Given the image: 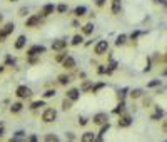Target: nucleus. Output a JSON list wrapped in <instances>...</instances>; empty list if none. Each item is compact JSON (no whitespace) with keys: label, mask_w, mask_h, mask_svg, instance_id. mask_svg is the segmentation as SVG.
<instances>
[{"label":"nucleus","mask_w":167,"mask_h":142,"mask_svg":"<svg viewBox=\"0 0 167 142\" xmlns=\"http://www.w3.org/2000/svg\"><path fill=\"white\" fill-rule=\"evenodd\" d=\"M57 119V110L52 107H47L44 112H42V121L45 122V124H50V122H54Z\"/></svg>","instance_id":"nucleus-1"},{"label":"nucleus","mask_w":167,"mask_h":142,"mask_svg":"<svg viewBox=\"0 0 167 142\" xmlns=\"http://www.w3.org/2000/svg\"><path fill=\"white\" fill-rule=\"evenodd\" d=\"M13 29H15V24H13V22H7L4 27H0V42H5V38L13 32Z\"/></svg>","instance_id":"nucleus-2"},{"label":"nucleus","mask_w":167,"mask_h":142,"mask_svg":"<svg viewBox=\"0 0 167 142\" xmlns=\"http://www.w3.org/2000/svg\"><path fill=\"white\" fill-rule=\"evenodd\" d=\"M15 95L18 99H29V97H32V89H29L27 85H18L15 90Z\"/></svg>","instance_id":"nucleus-3"},{"label":"nucleus","mask_w":167,"mask_h":142,"mask_svg":"<svg viewBox=\"0 0 167 142\" xmlns=\"http://www.w3.org/2000/svg\"><path fill=\"white\" fill-rule=\"evenodd\" d=\"M107 50H109V42L107 40H99L95 44V47H94L95 55H104V54H107Z\"/></svg>","instance_id":"nucleus-4"},{"label":"nucleus","mask_w":167,"mask_h":142,"mask_svg":"<svg viewBox=\"0 0 167 142\" xmlns=\"http://www.w3.org/2000/svg\"><path fill=\"white\" fill-rule=\"evenodd\" d=\"M107 121H109V115L105 112H99V114H95V115L92 117V122H94L95 125H102Z\"/></svg>","instance_id":"nucleus-5"},{"label":"nucleus","mask_w":167,"mask_h":142,"mask_svg":"<svg viewBox=\"0 0 167 142\" xmlns=\"http://www.w3.org/2000/svg\"><path fill=\"white\" fill-rule=\"evenodd\" d=\"M40 54H45V47L44 45H33L27 50V55L32 57V55H40Z\"/></svg>","instance_id":"nucleus-6"},{"label":"nucleus","mask_w":167,"mask_h":142,"mask_svg":"<svg viewBox=\"0 0 167 142\" xmlns=\"http://www.w3.org/2000/svg\"><path fill=\"white\" fill-rule=\"evenodd\" d=\"M65 47H67V40H64V38H57V40L52 42V50H55V52H60Z\"/></svg>","instance_id":"nucleus-7"},{"label":"nucleus","mask_w":167,"mask_h":142,"mask_svg":"<svg viewBox=\"0 0 167 142\" xmlns=\"http://www.w3.org/2000/svg\"><path fill=\"white\" fill-rule=\"evenodd\" d=\"M62 65H64L65 70H72V69L75 67V58L72 57V55H67V57L62 60Z\"/></svg>","instance_id":"nucleus-8"},{"label":"nucleus","mask_w":167,"mask_h":142,"mask_svg":"<svg viewBox=\"0 0 167 142\" xmlns=\"http://www.w3.org/2000/svg\"><path fill=\"white\" fill-rule=\"evenodd\" d=\"M40 24V15H30L25 20V27H37Z\"/></svg>","instance_id":"nucleus-9"},{"label":"nucleus","mask_w":167,"mask_h":142,"mask_svg":"<svg viewBox=\"0 0 167 142\" xmlns=\"http://www.w3.org/2000/svg\"><path fill=\"white\" fill-rule=\"evenodd\" d=\"M25 44H27V37L25 35H18V38L13 44V47H15V50H22L25 47Z\"/></svg>","instance_id":"nucleus-10"},{"label":"nucleus","mask_w":167,"mask_h":142,"mask_svg":"<svg viewBox=\"0 0 167 142\" xmlns=\"http://www.w3.org/2000/svg\"><path fill=\"white\" fill-rule=\"evenodd\" d=\"M67 97H69V99L72 100V102H75V100H79L80 99V90L79 89H70V90L67 92Z\"/></svg>","instance_id":"nucleus-11"},{"label":"nucleus","mask_w":167,"mask_h":142,"mask_svg":"<svg viewBox=\"0 0 167 142\" xmlns=\"http://www.w3.org/2000/svg\"><path fill=\"white\" fill-rule=\"evenodd\" d=\"M97 139V135L94 132H90V130H89V132H84L82 134V137H80V141L82 142H94Z\"/></svg>","instance_id":"nucleus-12"},{"label":"nucleus","mask_w":167,"mask_h":142,"mask_svg":"<svg viewBox=\"0 0 167 142\" xmlns=\"http://www.w3.org/2000/svg\"><path fill=\"white\" fill-rule=\"evenodd\" d=\"M55 12V7L52 4H47L42 7V17H49L50 13H54Z\"/></svg>","instance_id":"nucleus-13"},{"label":"nucleus","mask_w":167,"mask_h":142,"mask_svg":"<svg viewBox=\"0 0 167 142\" xmlns=\"http://www.w3.org/2000/svg\"><path fill=\"white\" fill-rule=\"evenodd\" d=\"M122 10V4H120V0H112V13L114 15H119Z\"/></svg>","instance_id":"nucleus-14"},{"label":"nucleus","mask_w":167,"mask_h":142,"mask_svg":"<svg viewBox=\"0 0 167 142\" xmlns=\"http://www.w3.org/2000/svg\"><path fill=\"white\" fill-rule=\"evenodd\" d=\"M57 80H58V84H60V85H67V84H70V75L60 74V75L57 77Z\"/></svg>","instance_id":"nucleus-15"},{"label":"nucleus","mask_w":167,"mask_h":142,"mask_svg":"<svg viewBox=\"0 0 167 142\" xmlns=\"http://www.w3.org/2000/svg\"><path fill=\"white\" fill-rule=\"evenodd\" d=\"M85 12H87V7H85V5H79V7H75L74 15L75 17H84V15H85Z\"/></svg>","instance_id":"nucleus-16"},{"label":"nucleus","mask_w":167,"mask_h":142,"mask_svg":"<svg viewBox=\"0 0 167 142\" xmlns=\"http://www.w3.org/2000/svg\"><path fill=\"white\" fill-rule=\"evenodd\" d=\"M130 124H132V119H130L129 115L120 117V121H119V127H129Z\"/></svg>","instance_id":"nucleus-17"},{"label":"nucleus","mask_w":167,"mask_h":142,"mask_svg":"<svg viewBox=\"0 0 167 142\" xmlns=\"http://www.w3.org/2000/svg\"><path fill=\"white\" fill-rule=\"evenodd\" d=\"M109 129H110V124H109V121H107L105 124H102V127H100V130H99V137H97L95 141H102V135H104Z\"/></svg>","instance_id":"nucleus-18"},{"label":"nucleus","mask_w":167,"mask_h":142,"mask_svg":"<svg viewBox=\"0 0 167 142\" xmlns=\"http://www.w3.org/2000/svg\"><path fill=\"white\" fill-rule=\"evenodd\" d=\"M92 32H94V24H92V22H89V24H85L82 27V33H84V35H90Z\"/></svg>","instance_id":"nucleus-19"},{"label":"nucleus","mask_w":167,"mask_h":142,"mask_svg":"<svg viewBox=\"0 0 167 142\" xmlns=\"http://www.w3.org/2000/svg\"><path fill=\"white\" fill-rule=\"evenodd\" d=\"M22 109H24V104H22V102H15V104L10 105V112H12V114H18Z\"/></svg>","instance_id":"nucleus-20"},{"label":"nucleus","mask_w":167,"mask_h":142,"mask_svg":"<svg viewBox=\"0 0 167 142\" xmlns=\"http://www.w3.org/2000/svg\"><path fill=\"white\" fill-rule=\"evenodd\" d=\"M125 40H127V35H125V33H120V35H117V38H115V45H117V47L124 45Z\"/></svg>","instance_id":"nucleus-21"},{"label":"nucleus","mask_w":167,"mask_h":142,"mask_svg":"<svg viewBox=\"0 0 167 142\" xmlns=\"http://www.w3.org/2000/svg\"><path fill=\"white\" fill-rule=\"evenodd\" d=\"M84 42V37L82 35H80V33H77V35H74V37H72V45H80V44H82Z\"/></svg>","instance_id":"nucleus-22"},{"label":"nucleus","mask_w":167,"mask_h":142,"mask_svg":"<svg viewBox=\"0 0 167 142\" xmlns=\"http://www.w3.org/2000/svg\"><path fill=\"white\" fill-rule=\"evenodd\" d=\"M62 109H64V110H70V109H72V100L69 99V97H65V99H64Z\"/></svg>","instance_id":"nucleus-23"},{"label":"nucleus","mask_w":167,"mask_h":142,"mask_svg":"<svg viewBox=\"0 0 167 142\" xmlns=\"http://www.w3.org/2000/svg\"><path fill=\"white\" fill-rule=\"evenodd\" d=\"M40 107H45V102H44V100H35V102H32V105H30V109H32V110H35V109H40Z\"/></svg>","instance_id":"nucleus-24"},{"label":"nucleus","mask_w":167,"mask_h":142,"mask_svg":"<svg viewBox=\"0 0 167 142\" xmlns=\"http://www.w3.org/2000/svg\"><path fill=\"white\" fill-rule=\"evenodd\" d=\"M164 115V110L160 107H155V114L152 115V121H157V119H162Z\"/></svg>","instance_id":"nucleus-25"},{"label":"nucleus","mask_w":167,"mask_h":142,"mask_svg":"<svg viewBox=\"0 0 167 142\" xmlns=\"http://www.w3.org/2000/svg\"><path fill=\"white\" fill-rule=\"evenodd\" d=\"M140 95H142L140 89H134V90H130V97H132V99H139Z\"/></svg>","instance_id":"nucleus-26"},{"label":"nucleus","mask_w":167,"mask_h":142,"mask_svg":"<svg viewBox=\"0 0 167 142\" xmlns=\"http://www.w3.org/2000/svg\"><path fill=\"white\" fill-rule=\"evenodd\" d=\"M124 107H125V104H124V100H122L120 104L117 105V109H114V114H122L124 112Z\"/></svg>","instance_id":"nucleus-27"},{"label":"nucleus","mask_w":167,"mask_h":142,"mask_svg":"<svg viewBox=\"0 0 167 142\" xmlns=\"http://www.w3.org/2000/svg\"><path fill=\"white\" fill-rule=\"evenodd\" d=\"M55 94H57V92H55V89H49V90L44 94V97H45V99H50V97H55Z\"/></svg>","instance_id":"nucleus-28"},{"label":"nucleus","mask_w":167,"mask_h":142,"mask_svg":"<svg viewBox=\"0 0 167 142\" xmlns=\"http://www.w3.org/2000/svg\"><path fill=\"white\" fill-rule=\"evenodd\" d=\"M55 10H57L58 13H65L67 12V5L65 4H60V5H57V7H55Z\"/></svg>","instance_id":"nucleus-29"},{"label":"nucleus","mask_w":167,"mask_h":142,"mask_svg":"<svg viewBox=\"0 0 167 142\" xmlns=\"http://www.w3.org/2000/svg\"><path fill=\"white\" fill-rule=\"evenodd\" d=\"M65 57H67V52H65V50H60V54H58L57 57H55V60H57V62H62V60H64Z\"/></svg>","instance_id":"nucleus-30"},{"label":"nucleus","mask_w":167,"mask_h":142,"mask_svg":"<svg viewBox=\"0 0 167 142\" xmlns=\"http://www.w3.org/2000/svg\"><path fill=\"white\" fill-rule=\"evenodd\" d=\"M24 135H25V132H24V130H18V132H17L15 135L12 137V141H20V139H24Z\"/></svg>","instance_id":"nucleus-31"},{"label":"nucleus","mask_w":167,"mask_h":142,"mask_svg":"<svg viewBox=\"0 0 167 142\" xmlns=\"http://www.w3.org/2000/svg\"><path fill=\"white\" fill-rule=\"evenodd\" d=\"M157 85H160V80H157V79H155V80H150V82L147 84V87H150V89H152V87H157Z\"/></svg>","instance_id":"nucleus-32"},{"label":"nucleus","mask_w":167,"mask_h":142,"mask_svg":"<svg viewBox=\"0 0 167 142\" xmlns=\"http://www.w3.org/2000/svg\"><path fill=\"white\" fill-rule=\"evenodd\" d=\"M44 141H47V142H50V141H58V137H57V135H52V134H49V135H45V137H44Z\"/></svg>","instance_id":"nucleus-33"},{"label":"nucleus","mask_w":167,"mask_h":142,"mask_svg":"<svg viewBox=\"0 0 167 142\" xmlns=\"http://www.w3.org/2000/svg\"><path fill=\"white\" fill-rule=\"evenodd\" d=\"M27 13H29V8H27V7H22L20 10H18V15H20V17H25Z\"/></svg>","instance_id":"nucleus-34"},{"label":"nucleus","mask_w":167,"mask_h":142,"mask_svg":"<svg viewBox=\"0 0 167 142\" xmlns=\"http://www.w3.org/2000/svg\"><path fill=\"white\" fill-rule=\"evenodd\" d=\"M89 89H90V82H89V80H85V82L82 84V89H80V90H89Z\"/></svg>","instance_id":"nucleus-35"},{"label":"nucleus","mask_w":167,"mask_h":142,"mask_svg":"<svg viewBox=\"0 0 167 142\" xmlns=\"http://www.w3.org/2000/svg\"><path fill=\"white\" fill-rule=\"evenodd\" d=\"M104 85H105V84H97L95 87H92V92H94V94H95V92L99 90V89H102V87H104Z\"/></svg>","instance_id":"nucleus-36"},{"label":"nucleus","mask_w":167,"mask_h":142,"mask_svg":"<svg viewBox=\"0 0 167 142\" xmlns=\"http://www.w3.org/2000/svg\"><path fill=\"white\" fill-rule=\"evenodd\" d=\"M87 124V119L85 117H79V125H85Z\"/></svg>","instance_id":"nucleus-37"},{"label":"nucleus","mask_w":167,"mask_h":142,"mask_svg":"<svg viewBox=\"0 0 167 142\" xmlns=\"http://www.w3.org/2000/svg\"><path fill=\"white\" fill-rule=\"evenodd\" d=\"M94 2H95L97 7H104V4H105V0H94Z\"/></svg>","instance_id":"nucleus-38"},{"label":"nucleus","mask_w":167,"mask_h":142,"mask_svg":"<svg viewBox=\"0 0 167 142\" xmlns=\"http://www.w3.org/2000/svg\"><path fill=\"white\" fill-rule=\"evenodd\" d=\"M67 139H69V141H74V139H75L74 132H67Z\"/></svg>","instance_id":"nucleus-39"},{"label":"nucleus","mask_w":167,"mask_h":142,"mask_svg":"<svg viewBox=\"0 0 167 142\" xmlns=\"http://www.w3.org/2000/svg\"><path fill=\"white\" fill-rule=\"evenodd\" d=\"M105 70H107V69H104V65H100L99 69H97V72H99V74H105Z\"/></svg>","instance_id":"nucleus-40"},{"label":"nucleus","mask_w":167,"mask_h":142,"mask_svg":"<svg viewBox=\"0 0 167 142\" xmlns=\"http://www.w3.org/2000/svg\"><path fill=\"white\" fill-rule=\"evenodd\" d=\"M162 130H164V132L167 134V121H166V122H164V124H162Z\"/></svg>","instance_id":"nucleus-41"},{"label":"nucleus","mask_w":167,"mask_h":142,"mask_svg":"<svg viewBox=\"0 0 167 142\" xmlns=\"http://www.w3.org/2000/svg\"><path fill=\"white\" fill-rule=\"evenodd\" d=\"M137 37H139V32H134L132 35H130V38H132V40H134V38H137Z\"/></svg>","instance_id":"nucleus-42"},{"label":"nucleus","mask_w":167,"mask_h":142,"mask_svg":"<svg viewBox=\"0 0 167 142\" xmlns=\"http://www.w3.org/2000/svg\"><path fill=\"white\" fill-rule=\"evenodd\" d=\"M29 141H32V142H35V141H38V139H37V137H35V135H30V137H29Z\"/></svg>","instance_id":"nucleus-43"},{"label":"nucleus","mask_w":167,"mask_h":142,"mask_svg":"<svg viewBox=\"0 0 167 142\" xmlns=\"http://www.w3.org/2000/svg\"><path fill=\"white\" fill-rule=\"evenodd\" d=\"M4 135V127H0V137Z\"/></svg>","instance_id":"nucleus-44"},{"label":"nucleus","mask_w":167,"mask_h":142,"mask_svg":"<svg viewBox=\"0 0 167 142\" xmlns=\"http://www.w3.org/2000/svg\"><path fill=\"white\" fill-rule=\"evenodd\" d=\"M4 69H5V67L2 65V64H0V74H2V72H4Z\"/></svg>","instance_id":"nucleus-45"},{"label":"nucleus","mask_w":167,"mask_h":142,"mask_svg":"<svg viewBox=\"0 0 167 142\" xmlns=\"http://www.w3.org/2000/svg\"><path fill=\"white\" fill-rule=\"evenodd\" d=\"M164 75H167V69H166V70H164Z\"/></svg>","instance_id":"nucleus-46"},{"label":"nucleus","mask_w":167,"mask_h":142,"mask_svg":"<svg viewBox=\"0 0 167 142\" xmlns=\"http://www.w3.org/2000/svg\"><path fill=\"white\" fill-rule=\"evenodd\" d=\"M8 2H17V0H8Z\"/></svg>","instance_id":"nucleus-47"},{"label":"nucleus","mask_w":167,"mask_h":142,"mask_svg":"<svg viewBox=\"0 0 167 142\" xmlns=\"http://www.w3.org/2000/svg\"><path fill=\"white\" fill-rule=\"evenodd\" d=\"M155 2H160V0H155Z\"/></svg>","instance_id":"nucleus-48"},{"label":"nucleus","mask_w":167,"mask_h":142,"mask_svg":"<svg viewBox=\"0 0 167 142\" xmlns=\"http://www.w3.org/2000/svg\"><path fill=\"white\" fill-rule=\"evenodd\" d=\"M166 58H167V57H166Z\"/></svg>","instance_id":"nucleus-49"}]
</instances>
